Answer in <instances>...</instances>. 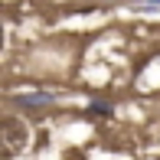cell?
Wrapping results in <instances>:
<instances>
[{
	"label": "cell",
	"instance_id": "3",
	"mask_svg": "<svg viewBox=\"0 0 160 160\" xmlns=\"http://www.w3.org/2000/svg\"><path fill=\"white\" fill-rule=\"evenodd\" d=\"M111 111L114 108L108 105V101H92L88 105V118H111Z\"/></svg>",
	"mask_w": 160,
	"mask_h": 160
},
{
	"label": "cell",
	"instance_id": "4",
	"mask_svg": "<svg viewBox=\"0 0 160 160\" xmlns=\"http://www.w3.org/2000/svg\"><path fill=\"white\" fill-rule=\"evenodd\" d=\"M144 3H160V0H144Z\"/></svg>",
	"mask_w": 160,
	"mask_h": 160
},
{
	"label": "cell",
	"instance_id": "1",
	"mask_svg": "<svg viewBox=\"0 0 160 160\" xmlns=\"http://www.w3.org/2000/svg\"><path fill=\"white\" fill-rule=\"evenodd\" d=\"M3 144H7V154H20V147H26V128L20 124L17 118H7L3 121Z\"/></svg>",
	"mask_w": 160,
	"mask_h": 160
},
{
	"label": "cell",
	"instance_id": "2",
	"mask_svg": "<svg viewBox=\"0 0 160 160\" xmlns=\"http://www.w3.org/2000/svg\"><path fill=\"white\" fill-rule=\"evenodd\" d=\"M20 105H23V108H33V111H36V108L52 105V98H49V95H26V98H20Z\"/></svg>",
	"mask_w": 160,
	"mask_h": 160
}]
</instances>
